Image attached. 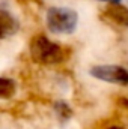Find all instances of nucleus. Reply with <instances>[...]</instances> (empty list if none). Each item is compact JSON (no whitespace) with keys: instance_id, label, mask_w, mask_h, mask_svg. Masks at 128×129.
<instances>
[{"instance_id":"1","label":"nucleus","mask_w":128,"mask_h":129,"mask_svg":"<svg viewBox=\"0 0 128 129\" xmlns=\"http://www.w3.org/2000/svg\"><path fill=\"white\" fill-rule=\"evenodd\" d=\"M30 56L36 63L41 64H56L63 62L68 57V51L62 45L50 41L44 35L33 36L29 45Z\"/></svg>"},{"instance_id":"2","label":"nucleus","mask_w":128,"mask_h":129,"mask_svg":"<svg viewBox=\"0 0 128 129\" xmlns=\"http://www.w3.org/2000/svg\"><path fill=\"white\" fill-rule=\"evenodd\" d=\"M77 21V12L68 8H50L47 12V27L53 33H72Z\"/></svg>"},{"instance_id":"3","label":"nucleus","mask_w":128,"mask_h":129,"mask_svg":"<svg viewBox=\"0 0 128 129\" xmlns=\"http://www.w3.org/2000/svg\"><path fill=\"white\" fill-rule=\"evenodd\" d=\"M91 75L101 80V81L118 84V86H127L128 84V71L121 66H115V64L94 66L91 69Z\"/></svg>"},{"instance_id":"4","label":"nucleus","mask_w":128,"mask_h":129,"mask_svg":"<svg viewBox=\"0 0 128 129\" xmlns=\"http://www.w3.org/2000/svg\"><path fill=\"white\" fill-rule=\"evenodd\" d=\"M102 20L118 27H128V8L119 3H110L102 11Z\"/></svg>"},{"instance_id":"5","label":"nucleus","mask_w":128,"mask_h":129,"mask_svg":"<svg viewBox=\"0 0 128 129\" xmlns=\"http://www.w3.org/2000/svg\"><path fill=\"white\" fill-rule=\"evenodd\" d=\"M17 27H18V24L12 18V15L8 14L6 11H0V36L6 38V36L15 33Z\"/></svg>"},{"instance_id":"6","label":"nucleus","mask_w":128,"mask_h":129,"mask_svg":"<svg viewBox=\"0 0 128 129\" xmlns=\"http://www.w3.org/2000/svg\"><path fill=\"white\" fill-rule=\"evenodd\" d=\"M14 93H15V84H14V81L3 77L0 80V96L3 98V99H9V98L14 96Z\"/></svg>"},{"instance_id":"7","label":"nucleus","mask_w":128,"mask_h":129,"mask_svg":"<svg viewBox=\"0 0 128 129\" xmlns=\"http://www.w3.org/2000/svg\"><path fill=\"white\" fill-rule=\"evenodd\" d=\"M56 111L59 113V116H60L62 119H69V117L72 116L71 108H69L65 102H57V104H56Z\"/></svg>"},{"instance_id":"8","label":"nucleus","mask_w":128,"mask_h":129,"mask_svg":"<svg viewBox=\"0 0 128 129\" xmlns=\"http://www.w3.org/2000/svg\"><path fill=\"white\" fill-rule=\"evenodd\" d=\"M119 102H121V104H122V105L128 110V98H121V99H119Z\"/></svg>"},{"instance_id":"9","label":"nucleus","mask_w":128,"mask_h":129,"mask_svg":"<svg viewBox=\"0 0 128 129\" xmlns=\"http://www.w3.org/2000/svg\"><path fill=\"white\" fill-rule=\"evenodd\" d=\"M99 2H107V3H119L121 0H99Z\"/></svg>"},{"instance_id":"10","label":"nucleus","mask_w":128,"mask_h":129,"mask_svg":"<svg viewBox=\"0 0 128 129\" xmlns=\"http://www.w3.org/2000/svg\"><path fill=\"white\" fill-rule=\"evenodd\" d=\"M107 129H124V128H121V126H110V128H107Z\"/></svg>"}]
</instances>
